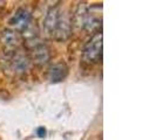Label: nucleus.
Segmentation results:
<instances>
[{"mask_svg": "<svg viewBox=\"0 0 156 140\" xmlns=\"http://www.w3.org/2000/svg\"><path fill=\"white\" fill-rule=\"evenodd\" d=\"M102 55V33H96L87 42L82 50V60L86 63H95L101 58Z\"/></svg>", "mask_w": 156, "mask_h": 140, "instance_id": "1", "label": "nucleus"}, {"mask_svg": "<svg viewBox=\"0 0 156 140\" xmlns=\"http://www.w3.org/2000/svg\"><path fill=\"white\" fill-rule=\"evenodd\" d=\"M9 25L16 31H25L31 25V14L28 11L20 8L16 12V14L11 18Z\"/></svg>", "mask_w": 156, "mask_h": 140, "instance_id": "2", "label": "nucleus"}, {"mask_svg": "<svg viewBox=\"0 0 156 140\" xmlns=\"http://www.w3.org/2000/svg\"><path fill=\"white\" fill-rule=\"evenodd\" d=\"M9 64L12 67V69L16 74H21L25 72L30 67V60L25 54L16 52L9 57Z\"/></svg>", "mask_w": 156, "mask_h": 140, "instance_id": "3", "label": "nucleus"}, {"mask_svg": "<svg viewBox=\"0 0 156 140\" xmlns=\"http://www.w3.org/2000/svg\"><path fill=\"white\" fill-rule=\"evenodd\" d=\"M68 68L65 63H55L49 67L48 69V79L52 83H59L62 82L67 76Z\"/></svg>", "mask_w": 156, "mask_h": 140, "instance_id": "4", "label": "nucleus"}, {"mask_svg": "<svg viewBox=\"0 0 156 140\" xmlns=\"http://www.w3.org/2000/svg\"><path fill=\"white\" fill-rule=\"evenodd\" d=\"M60 11L58 7H53L51 8L46 14V18H45V22H44V26H45V29H46L47 33L49 34H54L55 29H56V26L59 23V19H60Z\"/></svg>", "mask_w": 156, "mask_h": 140, "instance_id": "5", "label": "nucleus"}, {"mask_svg": "<svg viewBox=\"0 0 156 140\" xmlns=\"http://www.w3.org/2000/svg\"><path fill=\"white\" fill-rule=\"evenodd\" d=\"M32 55H33L35 63H38V64H46L51 58L49 49L47 48L46 45H42V43H38L33 47Z\"/></svg>", "mask_w": 156, "mask_h": 140, "instance_id": "6", "label": "nucleus"}, {"mask_svg": "<svg viewBox=\"0 0 156 140\" xmlns=\"http://www.w3.org/2000/svg\"><path fill=\"white\" fill-rule=\"evenodd\" d=\"M0 41L6 47L13 48L20 43L21 39H20L19 33L14 29H4L0 34Z\"/></svg>", "mask_w": 156, "mask_h": 140, "instance_id": "7", "label": "nucleus"}, {"mask_svg": "<svg viewBox=\"0 0 156 140\" xmlns=\"http://www.w3.org/2000/svg\"><path fill=\"white\" fill-rule=\"evenodd\" d=\"M70 34V20L66 15H60L59 23L56 26L54 35L56 39L65 40L69 36Z\"/></svg>", "mask_w": 156, "mask_h": 140, "instance_id": "8", "label": "nucleus"}, {"mask_svg": "<svg viewBox=\"0 0 156 140\" xmlns=\"http://www.w3.org/2000/svg\"><path fill=\"white\" fill-rule=\"evenodd\" d=\"M38 134H39V137H44L45 135V130L41 127V128H39L38 130Z\"/></svg>", "mask_w": 156, "mask_h": 140, "instance_id": "9", "label": "nucleus"}]
</instances>
